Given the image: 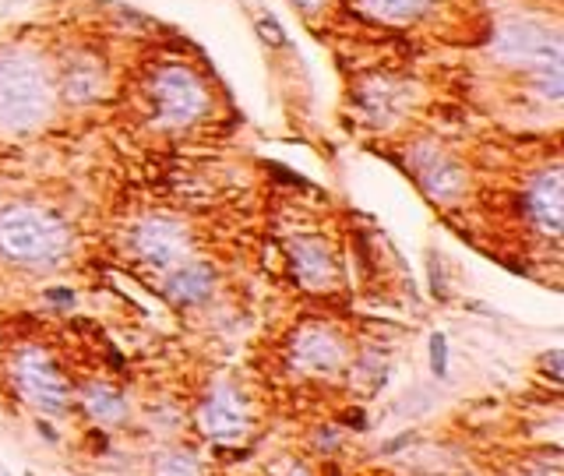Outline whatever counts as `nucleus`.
<instances>
[{
    "instance_id": "f257e3e1",
    "label": "nucleus",
    "mask_w": 564,
    "mask_h": 476,
    "mask_svg": "<svg viewBox=\"0 0 564 476\" xmlns=\"http://www.w3.org/2000/svg\"><path fill=\"white\" fill-rule=\"evenodd\" d=\"M57 85L43 53L32 47H0V128L32 131L53 113Z\"/></svg>"
},
{
    "instance_id": "f03ea898",
    "label": "nucleus",
    "mask_w": 564,
    "mask_h": 476,
    "mask_svg": "<svg viewBox=\"0 0 564 476\" xmlns=\"http://www.w3.org/2000/svg\"><path fill=\"white\" fill-rule=\"evenodd\" d=\"M71 243L67 226L32 205L0 208V254L22 265H49Z\"/></svg>"
},
{
    "instance_id": "7ed1b4c3",
    "label": "nucleus",
    "mask_w": 564,
    "mask_h": 476,
    "mask_svg": "<svg viewBox=\"0 0 564 476\" xmlns=\"http://www.w3.org/2000/svg\"><path fill=\"white\" fill-rule=\"evenodd\" d=\"M148 102L152 113L166 128H190L212 106L205 78L188 64H159L148 78Z\"/></svg>"
},
{
    "instance_id": "20e7f679",
    "label": "nucleus",
    "mask_w": 564,
    "mask_h": 476,
    "mask_svg": "<svg viewBox=\"0 0 564 476\" xmlns=\"http://www.w3.org/2000/svg\"><path fill=\"white\" fill-rule=\"evenodd\" d=\"M11 381L18 395L36 406L40 413H67L71 406V384L60 375V367L49 360L40 346H18L11 357Z\"/></svg>"
},
{
    "instance_id": "39448f33",
    "label": "nucleus",
    "mask_w": 564,
    "mask_h": 476,
    "mask_svg": "<svg viewBox=\"0 0 564 476\" xmlns=\"http://www.w3.org/2000/svg\"><path fill=\"white\" fill-rule=\"evenodd\" d=\"M289 364L304 375H335L349 364V342L335 325L311 322L289 339Z\"/></svg>"
},
{
    "instance_id": "423d86ee",
    "label": "nucleus",
    "mask_w": 564,
    "mask_h": 476,
    "mask_svg": "<svg viewBox=\"0 0 564 476\" xmlns=\"http://www.w3.org/2000/svg\"><path fill=\"white\" fill-rule=\"evenodd\" d=\"M135 251L141 261H148L155 269H173V265L188 261L190 237L177 219L148 216L135 226Z\"/></svg>"
},
{
    "instance_id": "0eeeda50",
    "label": "nucleus",
    "mask_w": 564,
    "mask_h": 476,
    "mask_svg": "<svg viewBox=\"0 0 564 476\" xmlns=\"http://www.w3.org/2000/svg\"><path fill=\"white\" fill-rule=\"evenodd\" d=\"M525 212L536 223L540 234L547 237H561L564 230V173L561 166H547L533 177V184L525 190Z\"/></svg>"
},
{
    "instance_id": "6e6552de",
    "label": "nucleus",
    "mask_w": 564,
    "mask_h": 476,
    "mask_svg": "<svg viewBox=\"0 0 564 476\" xmlns=\"http://www.w3.org/2000/svg\"><path fill=\"white\" fill-rule=\"evenodd\" d=\"M198 424L212 441H236L247 430V410L234 384H216L198 410Z\"/></svg>"
},
{
    "instance_id": "1a4fd4ad",
    "label": "nucleus",
    "mask_w": 564,
    "mask_h": 476,
    "mask_svg": "<svg viewBox=\"0 0 564 476\" xmlns=\"http://www.w3.org/2000/svg\"><path fill=\"white\" fill-rule=\"evenodd\" d=\"M53 85L64 102L71 106H89L102 95L106 85V75H102V64L95 60L93 53H67L60 60V71L53 75Z\"/></svg>"
},
{
    "instance_id": "9d476101",
    "label": "nucleus",
    "mask_w": 564,
    "mask_h": 476,
    "mask_svg": "<svg viewBox=\"0 0 564 476\" xmlns=\"http://www.w3.org/2000/svg\"><path fill=\"white\" fill-rule=\"evenodd\" d=\"M289 269H293V279L304 289H329L335 279L331 251L314 237L289 240Z\"/></svg>"
},
{
    "instance_id": "9b49d317",
    "label": "nucleus",
    "mask_w": 564,
    "mask_h": 476,
    "mask_svg": "<svg viewBox=\"0 0 564 476\" xmlns=\"http://www.w3.org/2000/svg\"><path fill=\"white\" fill-rule=\"evenodd\" d=\"M216 289V276L208 265H198V261H181L170 269L166 283H163V293L170 304L177 307H194V304H205Z\"/></svg>"
},
{
    "instance_id": "f8f14e48",
    "label": "nucleus",
    "mask_w": 564,
    "mask_h": 476,
    "mask_svg": "<svg viewBox=\"0 0 564 476\" xmlns=\"http://www.w3.org/2000/svg\"><path fill=\"white\" fill-rule=\"evenodd\" d=\"M437 0H357V7L381 25H413L430 14Z\"/></svg>"
},
{
    "instance_id": "ddd939ff",
    "label": "nucleus",
    "mask_w": 564,
    "mask_h": 476,
    "mask_svg": "<svg viewBox=\"0 0 564 476\" xmlns=\"http://www.w3.org/2000/svg\"><path fill=\"white\" fill-rule=\"evenodd\" d=\"M420 184L427 194H434V201H452L463 194V173L445 155H427L420 166Z\"/></svg>"
},
{
    "instance_id": "4468645a",
    "label": "nucleus",
    "mask_w": 564,
    "mask_h": 476,
    "mask_svg": "<svg viewBox=\"0 0 564 476\" xmlns=\"http://www.w3.org/2000/svg\"><path fill=\"white\" fill-rule=\"evenodd\" d=\"M82 402L89 410V417L99 424H120L128 417V406H124V395L113 388V384H102L95 381L89 388H82Z\"/></svg>"
},
{
    "instance_id": "2eb2a0df",
    "label": "nucleus",
    "mask_w": 564,
    "mask_h": 476,
    "mask_svg": "<svg viewBox=\"0 0 564 476\" xmlns=\"http://www.w3.org/2000/svg\"><path fill=\"white\" fill-rule=\"evenodd\" d=\"M360 95H364V110H367L371 117H375V113L399 117V110H402V102H399L402 85L392 82V78H371V82H364V85H360Z\"/></svg>"
},
{
    "instance_id": "dca6fc26",
    "label": "nucleus",
    "mask_w": 564,
    "mask_h": 476,
    "mask_svg": "<svg viewBox=\"0 0 564 476\" xmlns=\"http://www.w3.org/2000/svg\"><path fill=\"white\" fill-rule=\"evenodd\" d=\"M152 476H201V466L188 452H163L152 466Z\"/></svg>"
},
{
    "instance_id": "f3484780",
    "label": "nucleus",
    "mask_w": 564,
    "mask_h": 476,
    "mask_svg": "<svg viewBox=\"0 0 564 476\" xmlns=\"http://www.w3.org/2000/svg\"><path fill=\"white\" fill-rule=\"evenodd\" d=\"M533 89L551 99V102H561L564 99V67H543V71H533Z\"/></svg>"
},
{
    "instance_id": "a211bd4d",
    "label": "nucleus",
    "mask_w": 564,
    "mask_h": 476,
    "mask_svg": "<svg viewBox=\"0 0 564 476\" xmlns=\"http://www.w3.org/2000/svg\"><path fill=\"white\" fill-rule=\"evenodd\" d=\"M427 357H430V371H434V378H448V339L441 332L430 335V342H427Z\"/></svg>"
},
{
    "instance_id": "6ab92c4d",
    "label": "nucleus",
    "mask_w": 564,
    "mask_h": 476,
    "mask_svg": "<svg viewBox=\"0 0 564 476\" xmlns=\"http://www.w3.org/2000/svg\"><path fill=\"white\" fill-rule=\"evenodd\" d=\"M564 349H547L543 357H540V371L547 375L551 381H564Z\"/></svg>"
},
{
    "instance_id": "aec40b11",
    "label": "nucleus",
    "mask_w": 564,
    "mask_h": 476,
    "mask_svg": "<svg viewBox=\"0 0 564 476\" xmlns=\"http://www.w3.org/2000/svg\"><path fill=\"white\" fill-rule=\"evenodd\" d=\"M47 300L53 307H60V311H71V307H75V293H71L67 286H49Z\"/></svg>"
},
{
    "instance_id": "412c9836",
    "label": "nucleus",
    "mask_w": 564,
    "mask_h": 476,
    "mask_svg": "<svg viewBox=\"0 0 564 476\" xmlns=\"http://www.w3.org/2000/svg\"><path fill=\"white\" fill-rule=\"evenodd\" d=\"M427 265H430V293H434L437 300H445L448 293H445V279H441V258H437L434 251H430V261H427Z\"/></svg>"
},
{
    "instance_id": "4be33fe9",
    "label": "nucleus",
    "mask_w": 564,
    "mask_h": 476,
    "mask_svg": "<svg viewBox=\"0 0 564 476\" xmlns=\"http://www.w3.org/2000/svg\"><path fill=\"white\" fill-rule=\"evenodd\" d=\"M276 29H279V22H276V18H261V22H258V32H261L272 47H282V32H276Z\"/></svg>"
},
{
    "instance_id": "5701e85b",
    "label": "nucleus",
    "mask_w": 564,
    "mask_h": 476,
    "mask_svg": "<svg viewBox=\"0 0 564 476\" xmlns=\"http://www.w3.org/2000/svg\"><path fill=\"white\" fill-rule=\"evenodd\" d=\"M342 420H346L353 430L367 428V413H364V410H346V413H342Z\"/></svg>"
},
{
    "instance_id": "b1692460",
    "label": "nucleus",
    "mask_w": 564,
    "mask_h": 476,
    "mask_svg": "<svg viewBox=\"0 0 564 476\" xmlns=\"http://www.w3.org/2000/svg\"><path fill=\"white\" fill-rule=\"evenodd\" d=\"M289 4H293V7H300L304 14H311V11H318L325 0H289Z\"/></svg>"
},
{
    "instance_id": "393cba45",
    "label": "nucleus",
    "mask_w": 564,
    "mask_h": 476,
    "mask_svg": "<svg viewBox=\"0 0 564 476\" xmlns=\"http://www.w3.org/2000/svg\"><path fill=\"white\" fill-rule=\"evenodd\" d=\"M286 476H311V473H307V470H289Z\"/></svg>"
},
{
    "instance_id": "a878e982",
    "label": "nucleus",
    "mask_w": 564,
    "mask_h": 476,
    "mask_svg": "<svg viewBox=\"0 0 564 476\" xmlns=\"http://www.w3.org/2000/svg\"><path fill=\"white\" fill-rule=\"evenodd\" d=\"M0 476H11V473H7V470H4V466H0Z\"/></svg>"
}]
</instances>
